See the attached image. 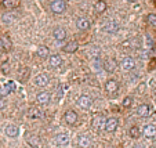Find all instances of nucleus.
Returning <instances> with one entry per match:
<instances>
[{
  "mask_svg": "<svg viewBox=\"0 0 156 148\" xmlns=\"http://www.w3.org/2000/svg\"><path fill=\"white\" fill-rule=\"evenodd\" d=\"M66 10V3L65 0H54L51 3V11L54 14H62L64 11Z\"/></svg>",
  "mask_w": 156,
  "mask_h": 148,
  "instance_id": "f257e3e1",
  "label": "nucleus"
},
{
  "mask_svg": "<svg viewBox=\"0 0 156 148\" xmlns=\"http://www.w3.org/2000/svg\"><path fill=\"white\" fill-rule=\"evenodd\" d=\"M76 104H78L80 108L88 109L90 107H91V104H93V98H91L90 96H86V94H83V96H80V97L78 98Z\"/></svg>",
  "mask_w": 156,
  "mask_h": 148,
  "instance_id": "f03ea898",
  "label": "nucleus"
},
{
  "mask_svg": "<svg viewBox=\"0 0 156 148\" xmlns=\"http://www.w3.org/2000/svg\"><path fill=\"white\" fill-rule=\"evenodd\" d=\"M117 126H119V120H117L116 118H108V119L105 120L104 127H105V130L108 133H113L117 129Z\"/></svg>",
  "mask_w": 156,
  "mask_h": 148,
  "instance_id": "7ed1b4c3",
  "label": "nucleus"
},
{
  "mask_svg": "<svg viewBox=\"0 0 156 148\" xmlns=\"http://www.w3.org/2000/svg\"><path fill=\"white\" fill-rule=\"evenodd\" d=\"M50 83V76L47 73H40L35 78V85L39 86V87H44Z\"/></svg>",
  "mask_w": 156,
  "mask_h": 148,
  "instance_id": "20e7f679",
  "label": "nucleus"
},
{
  "mask_svg": "<svg viewBox=\"0 0 156 148\" xmlns=\"http://www.w3.org/2000/svg\"><path fill=\"white\" fill-rule=\"evenodd\" d=\"M151 112H152V108L148 104H141L138 109H137V115L141 118H148L151 115Z\"/></svg>",
  "mask_w": 156,
  "mask_h": 148,
  "instance_id": "39448f33",
  "label": "nucleus"
},
{
  "mask_svg": "<svg viewBox=\"0 0 156 148\" xmlns=\"http://www.w3.org/2000/svg\"><path fill=\"white\" fill-rule=\"evenodd\" d=\"M64 119L68 125H75L78 122V114L75 111H66L65 115H64Z\"/></svg>",
  "mask_w": 156,
  "mask_h": 148,
  "instance_id": "423d86ee",
  "label": "nucleus"
},
{
  "mask_svg": "<svg viewBox=\"0 0 156 148\" xmlns=\"http://www.w3.org/2000/svg\"><path fill=\"white\" fill-rule=\"evenodd\" d=\"M122 68L125 71H131L135 68V61H134V58L131 57H125L123 60H122Z\"/></svg>",
  "mask_w": 156,
  "mask_h": 148,
  "instance_id": "0eeeda50",
  "label": "nucleus"
},
{
  "mask_svg": "<svg viewBox=\"0 0 156 148\" xmlns=\"http://www.w3.org/2000/svg\"><path fill=\"white\" fill-rule=\"evenodd\" d=\"M104 31L106 32V33H116L119 31V24L116 21H109L108 24H105V26H104Z\"/></svg>",
  "mask_w": 156,
  "mask_h": 148,
  "instance_id": "6e6552de",
  "label": "nucleus"
},
{
  "mask_svg": "<svg viewBox=\"0 0 156 148\" xmlns=\"http://www.w3.org/2000/svg\"><path fill=\"white\" fill-rule=\"evenodd\" d=\"M117 89H119V85H117L116 80H113V79H109V80L105 83V90H106L109 94L116 93Z\"/></svg>",
  "mask_w": 156,
  "mask_h": 148,
  "instance_id": "1a4fd4ad",
  "label": "nucleus"
},
{
  "mask_svg": "<svg viewBox=\"0 0 156 148\" xmlns=\"http://www.w3.org/2000/svg\"><path fill=\"white\" fill-rule=\"evenodd\" d=\"M0 6L6 10H11V8H15L19 6V1L18 0H1L0 1Z\"/></svg>",
  "mask_w": 156,
  "mask_h": 148,
  "instance_id": "9d476101",
  "label": "nucleus"
},
{
  "mask_svg": "<svg viewBox=\"0 0 156 148\" xmlns=\"http://www.w3.org/2000/svg\"><path fill=\"white\" fill-rule=\"evenodd\" d=\"M14 89H15L14 82H8L7 85H4V86L0 87V96H1V97H3V96H8V94L11 93Z\"/></svg>",
  "mask_w": 156,
  "mask_h": 148,
  "instance_id": "9b49d317",
  "label": "nucleus"
},
{
  "mask_svg": "<svg viewBox=\"0 0 156 148\" xmlns=\"http://www.w3.org/2000/svg\"><path fill=\"white\" fill-rule=\"evenodd\" d=\"M90 20H87V18H79L78 22H76V26H78L79 31H87L88 28H90Z\"/></svg>",
  "mask_w": 156,
  "mask_h": 148,
  "instance_id": "f8f14e48",
  "label": "nucleus"
},
{
  "mask_svg": "<svg viewBox=\"0 0 156 148\" xmlns=\"http://www.w3.org/2000/svg\"><path fill=\"white\" fill-rule=\"evenodd\" d=\"M104 68L106 72H113V71L117 68V64L115 60H112V58H108V60H105L104 61Z\"/></svg>",
  "mask_w": 156,
  "mask_h": 148,
  "instance_id": "ddd939ff",
  "label": "nucleus"
},
{
  "mask_svg": "<svg viewBox=\"0 0 156 148\" xmlns=\"http://www.w3.org/2000/svg\"><path fill=\"white\" fill-rule=\"evenodd\" d=\"M142 133H144V136H145V137L152 139V137H155V136H156V127L153 125H147L145 127H144Z\"/></svg>",
  "mask_w": 156,
  "mask_h": 148,
  "instance_id": "4468645a",
  "label": "nucleus"
},
{
  "mask_svg": "<svg viewBox=\"0 0 156 148\" xmlns=\"http://www.w3.org/2000/svg\"><path fill=\"white\" fill-rule=\"evenodd\" d=\"M50 98H51V94L48 93V91H42V93L37 94L36 101L39 102V104H47V102L50 101Z\"/></svg>",
  "mask_w": 156,
  "mask_h": 148,
  "instance_id": "2eb2a0df",
  "label": "nucleus"
},
{
  "mask_svg": "<svg viewBox=\"0 0 156 148\" xmlns=\"http://www.w3.org/2000/svg\"><path fill=\"white\" fill-rule=\"evenodd\" d=\"M6 134L8 137H11V139H15L17 136L19 134V130H18V127L15 125H8L6 127Z\"/></svg>",
  "mask_w": 156,
  "mask_h": 148,
  "instance_id": "dca6fc26",
  "label": "nucleus"
},
{
  "mask_svg": "<svg viewBox=\"0 0 156 148\" xmlns=\"http://www.w3.org/2000/svg\"><path fill=\"white\" fill-rule=\"evenodd\" d=\"M48 57H50V65H51L53 68H58V67H61V64H62V58H61L58 54H53V55H48Z\"/></svg>",
  "mask_w": 156,
  "mask_h": 148,
  "instance_id": "f3484780",
  "label": "nucleus"
},
{
  "mask_svg": "<svg viewBox=\"0 0 156 148\" xmlns=\"http://www.w3.org/2000/svg\"><path fill=\"white\" fill-rule=\"evenodd\" d=\"M57 144L61 145V147L68 145V144H69V136H68L66 133H61V134H58V136H57Z\"/></svg>",
  "mask_w": 156,
  "mask_h": 148,
  "instance_id": "a211bd4d",
  "label": "nucleus"
},
{
  "mask_svg": "<svg viewBox=\"0 0 156 148\" xmlns=\"http://www.w3.org/2000/svg\"><path fill=\"white\" fill-rule=\"evenodd\" d=\"M53 35H54L55 40H64L65 38H66V31L60 26V28H55L54 32H53Z\"/></svg>",
  "mask_w": 156,
  "mask_h": 148,
  "instance_id": "6ab92c4d",
  "label": "nucleus"
},
{
  "mask_svg": "<svg viewBox=\"0 0 156 148\" xmlns=\"http://www.w3.org/2000/svg\"><path fill=\"white\" fill-rule=\"evenodd\" d=\"M78 48H79V43L76 42V40H72V42H69L66 46L64 47V51H65V53H69V54H70V53H75Z\"/></svg>",
  "mask_w": 156,
  "mask_h": 148,
  "instance_id": "aec40b11",
  "label": "nucleus"
},
{
  "mask_svg": "<svg viewBox=\"0 0 156 148\" xmlns=\"http://www.w3.org/2000/svg\"><path fill=\"white\" fill-rule=\"evenodd\" d=\"M28 116L31 119H39V118H42V111L37 107H32L28 111Z\"/></svg>",
  "mask_w": 156,
  "mask_h": 148,
  "instance_id": "412c9836",
  "label": "nucleus"
},
{
  "mask_svg": "<svg viewBox=\"0 0 156 148\" xmlns=\"http://www.w3.org/2000/svg\"><path fill=\"white\" fill-rule=\"evenodd\" d=\"M94 10H95V13H104V11L106 10V3H105L104 0H98V1H95V4H94Z\"/></svg>",
  "mask_w": 156,
  "mask_h": 148,
  "instance_id": "4be33fe9",
  "label": "nucleus"
},
{
  "mask_svg": "<svg viewBox=\"0 0 156 148\" xmlns=\"http://www.w3.org/2000/svg\"><path fill=\"white\" fill-rule=\"evenodd\" d=\"M48 55H50V48L47 46H39V48H37V57L46 58Z\"/></svg>",
  "mask_w": 156,
  "mask_h": 148,
  "instance_id": "5701e85b",
  "label": "nucleus"
},
{
  "mask_svg": "<svg viewBox=\"0 0 156 148\" xmlns=\"http://www.w3.org/2000/svg\"><path fill=\"white\" fill-rule=\"evenodd\" d=\"M91 123H93L94 127H102V126L105 125V119L101 116V115H97V116L93 118V120H91Z\"/></svg>",
  "mask_w": 156,
  "mask_h": 148,
  "instance_id": "b1692460",
  "label": "nucleus"
},
{
  "mask_svg": "<svg viewBox=\"0 0 156 148\" xmlns=\"http://www.w3.org/2000/svg\"><path fill=\"white\" fill-rule=\"evenodd\" d=\"M0 40H1V44H3V50L8 51V50L11 48V46H13V44H11V40L8 39V36L4 35V36H1V38H0Z\"/></svg>",
  "mask_w": 156,
  "mask_h": 148,
  "instance_id": "393cba45",
  "label": "nucleus"
},
{
  "mask_svg": "<svg viewBox=\"0 0 156 148\" xmlns=\"http://www.w3.org/2000/svg\"><path fill=\"white\" fill-rule=\"evenodd\" d=\"M78 144H79V147H90L91 143H90V139L87 136H80L78 140Z\"/></svg>",
  "mask_w": 156,
  "mask_h": 148,
  "instance_id": "a878e982",
  "label": "nucleus"
},
{
  "mask_svg": "<svg viewBox=\"0 0 156 148\" xmlns=\"http://www.w3.org/2000/svg\"><path fill=\"white\" fill-rule=\"evenodd\" d=\"M14 20H15V17L13 15V13H6V14H3V17H1V21L4 24H11Z\"/></svg>",
  "mask_w": 156,
  "mask_h": 148,
  "instance_id": "bb28decb",
  "label": "nucleus"
},
{
  "mask_svg": "<svg viewBox=\"0 0 156 148\" xmlns=\"http://www.w3.org/2000/svg\"><path fill=\"white\" fill-rule=\"evenodd\" d=\"M129 134H130L131 139H138V137H140V129H138L137 126H133V127H130Z\"/></svg>",
  "mask_w": 156,
  "mask_h": 148,
  "instance_id": "cd10ccee",
  "label": "nucleus"
},
{
  "mask_svg": "<svg viewBox=\"0 0 156 148\" xmlns=\"http://www.w3.org/2000/svg\"><path fill=\"white\" fill-rule=\"evenodd\" d=\"M66 89H68V85H61L58 86V98H61L64 96V93L66 91Z\"/></svg>",
  "mask_w": 156,
  "mask_h": 148,
  "instance_id": "c85d7f7f",
  "label": "nucleus"
},
{
  "mask_svg": "<svg viewBox=\"0 0 156 148\" xmlns=\"http://www.w3.org/2000/svg\"><path fill=\"white\" fill-rule=\"evenodd\" d=\"M131 104H133V98L131 97H126L123 102H122V105L125 107V108H129V107H131Z\"/></svg>",
  "mask_w": 156,
  "mask_h": 148,
  "instance_id": "c756f323",
  "label": "nucleus"
},
{
  "mask_svg": "<svg viewBox=\"0 0 156 148\" xmlns=\"http://www.w3.org/2000/svg\"><path fill=\"white\" fill-rule=\"evenodd\" d=\"M147 20H148V24H151L152 26H156V14H149Z\"/></svg>",
  "mask_w": 156,
  "mask_h": 148,
  "instance_id": "7c9ffc66",
  "label": "nucleus"
},
{
  "mask_svg": "<svg viewBox=\"0 0 156 148\" xmlns=\"http://www.w3.org/2000/svg\"><path fill=\"white\" fill-rule=\"evenodd\" d=\"M1 71H3V73H8V64L7 63L1 64Z\"/></svg>",
  "mask_w": 156,
  "mask_h": 148,
  "instance_id": "2f4dec72",
  "label": "nucleus"
},
{
  "mask_svg": "<svg viewBox=\"0 0 156 148\" xmlns=\"http://www.w3.org/2000/svg\"><path fill=\"white\" fill-rule=\"evenodd\" d=\"M4 107V100H3V97H0V109Z\"/></svg>",
  "mask_w": 156,
  "mask_h": 148,
  "instance_id": "473e14b6",
  "label": "nucleus"
},
{
  "mask_svg": "<svg viewBox=\"0 0 156 148\" xmlns=\"http://www.w3.org/2000/svg\"><path fill=\"white\" fill-rule=\"evenodd\" d=\"M0 50H3V44H1V40H0Z\"/></svg>",
  "mask_w": 156,
  "mask_h": 148,
  "instance_id": "72a5a7b5",
  "label": "nucleus"
},
{
  "mask_svg": "<svg viewBox=\"0 0 156 148\" xmlns=\"http://www.w3.org/2000/svg\"><path fill=\"white\" fill-rule=\"evenodd\" d=\"M127 1H130V3H134V1H137V0H127Z\"/></svg>",
  "mask_w": 156,
  "mask_h": 148,
  "instance_id": "f704fd0d",
  "label": "nucleus"
},
{
  "mask_svg": "<svg viewBox=\"0 0 156 148\" xmlns=\"http://www.w3.org/2000/svg\"><path fill=\"white\" fill-rule=\"evenodd\" d=\"M152 1H155V3H156V0H152Z\"/></svg>",
  "mask_w": 156,
  "mask_h": 148,
  "instance_id": "c9c22d12",
  "label": "nucleus"
}]
</instances>
